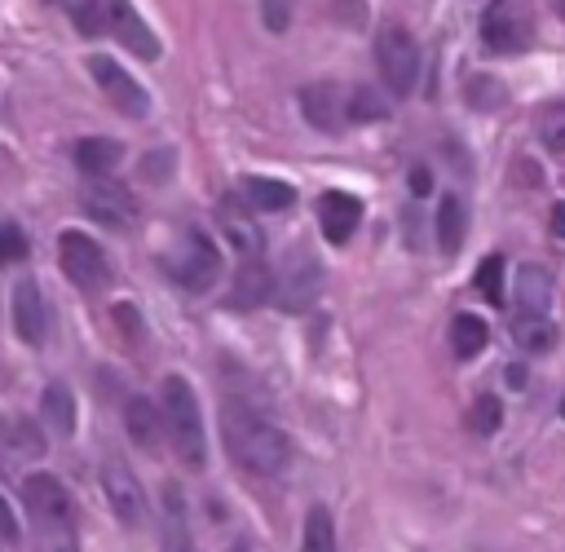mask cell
I'll return each instance as SVG.
<instances>
[{"instance_id":"obj_1","label":"cell","mask_w":565,"mask_h":552,"mask_svg":"<svg viewBox=\"0 0 565 552\" xmlns=\"http://www.w3.org/2000/svg\"><path fill=\"white\" fill-rule=\"evenodd\" d=\"M221 437H225L230 459L243 464L256 477H274L291 459L287 433L278 424H269L265 415H256L252 406H243V402H225V411H221Z\"/></svg>"},{"instance_id":"obj_2","label":"cell","mask_w":565,"mask_h":552,"mask_svg":"<svg viewBox=\"0 0 565 552\" xmlns=\"http://www.w3.org/2000/svg\"><path fill=\"white\" fill-rule=\"evenodd\" d=\"M22 503L35 521L40 552H75V530H71V495L53 473H31L22 481Z\"/></svg>"},{"instance_id":"obj_3","label":"cell","mask_w":565,"mask_h":552,"mask_svg":"<svg viewBox=\"0 0 565 552\" xmlns=\"http://www.w3.org/2000/svg\"><path fill=\"white\" fill-rule=\"evenodd\" d=\"M159 415H163V428H168L181 464L185 468H203V459H207L203 415H199V397H194L185 375H163V384H159Z\"/></svg>"},{"instance_id":"obj_4","label":"cell","mask_w":565,"mask_h":552,"mask_svg":"<svg viewBox=\"0 0 565 552\" xmlns=\"http://www.w3.org/2000/svg\"><path fill=\"white\" fill-rule=\"evenodd\" d=\"M163 269L185 287V291H207L221 278V252L203 230H181L177 243L163 252Z\"/></svg>"},{"instance_id":"obj_5","label":"cell","mask_w":565,"mask_h":552,"mask_svg":"<svg viewBox=\"0 0 565 552\" xmlns=\"http://www.w3.org/2000/svg\"><path fill=\"white\" fill-rule=\"evenodd\" d=\"M318 291H322V265H318V256L305 252V247H291V252L282 256L278 274H274L269 300H274L278 309H287V314H300Z\"/></svg>"},{"instance_id":"obj_6","label":"cell","mask_w":565,"mask_h":552,"mask_svg":"<svg viewBox=\"0 0 565 552\" xmlns=\"http://www.w3.org/2000/svg\"><path fill=\"white\" fill-rule=\"evenodd\" d=\"M375 62H380V75H384V84H388L393 97H406L415 88V79H419V49H415V40H411L406 26L388 22L375 35Z\"/></svg>"},{"instance_id":"obj_7","label":"cell","mask_w":565,"mask_h":552,"mask_svg":"<svg viewBox=\"0 0 565 552\" xmlns=\"http://www.w3.org/2000/svg\"><path fill=\"white\" fill-rule=\"evenodd\" d=\"M57 261L62 274L79 287V291H102L110 283V261L102 252V243H93L84 230H62L57 238Z\"/></svg>"},{"instance_id":"obj_8","label":"cell","mask_w":565,"mask_h":552,"mask_svg":"<svg viewBox=\"0 0 565 552\" xmlns=\"http://www.w3.org/2000/svg\"><path fill=\"white\" fill-rule=\"evenodd\" d=\"M88 66V75H93V84L106 93V102L119 110V115H128V119H146L150 115V97H146V88L119 66V62H110V57H88L84 62Z\"/></svg>"},{"instance_id":"obj_9","label":"cell","mask_w":565,"mask_h":552,"mask_svg":"<svg viewBox=\"0 0 565 552\" xmlns=\"http://www.w3.org/2000/svg\"><path fill=\"white\" fill-rule=\"evenodd\" d=\"M84 212L110 230H124L137 221V199L128 194V185H119L115 177H88L84 181Z\"/></svg>"},{"instance_id":"obj_10","label":"cell","mask_w":565,"mask_h":552,"mask_svg":"<svg viewBox=\"0 0 565 552\" xmlns=\"http://www.w3.org/2000/svg\"><path fill=\"white\" fill-rule=\"evenodd\" d=\"M481 40L494 53H516L530 44V18L516 0H490L481 9Z\"/></svg>"},{"instance_id":"obj_11","label":"cell","mask_w":565,"mask_h":552,"mask_svg":"<svg viewBox=\"0 0 565 552\" xmlns=\"http://www.w3.org/2000/svg\"><path fill=\"white\" fill-rule=\"evenodd\" d=\"M102 31H110L128 53H137V57H146V62L159 57L154 31L146 26V18H141L128 0H102Z\"/></svg>"},{"instance_id":"obj_12","label":"cell","mask_w":565,"mask_h":552,"mask_svg":"<svg viewBox=\"0 0 565 552\" xmlns=\"http://www.w3.org/2000/svg\"><path fill=\"white\" fill-rule=\"evenodd\" d=\"M102 490H106L110 512H115L128 530H137V526L146 521V495H141V481H137L119 459H106V464H102Z\"/></svg>"},{"instance_id":"obj_13","label":"cell","mask_w":565,"mask_h":552,"mask_svg":"<svg viewBox=\"0 0 565 552\" xmlns=\"http://www.w3.org/2000/svg\"><path fill=\"white\" fill-rule=\"evenodd\" d=\"M13 331L31 349L44 344V336H49V314H44V296H40L35 278H18V287H13Z\"/></svg>"},{"instance_id":"obj_14","label":"cell","mask_w":565,"mask_h":552,"mask_svg":"<svg viewBox=\"0 0 565 552\" xmlns=\"http://www.w3.org/2000/svg\"><path fill=\"white\" fill-rule=\"evenodd\" d=\"M362 221V199L358 194H344V190H327L318 199V225L327 234V243H349L353 230Z\"/></svg>"},{"instance_id":"obj_15","label":"cell","mask_w":565,"mask_h":552,"mask_svg":"<svg viewBox=\"0 0 565 552\" xmlns=\"http://www.w3.org/2000/svg\"><path fill=\"white\" fill-rule=\"evenodd\" d=\"M300 115L313 124V128H340V115H344V97L331 79H318V84H305L300 88Z\"/></svg>"},{"instance_id":"obj_16","label":"cell","mask_w":565,"mask_h":552,"mask_svg":"<svg viewBox=\"0 0 565 552\" xmlns=\"http://www.w3.org/2000/svg\"><path fill=\"white\" fill-rule=\"evenodd\" d=\"M512 296H516V309H521V314H547V309H552V296H556L552 274H547L543 265H516V274H512Z\"/></svg>"},{"instance_id":"obj_17","label":"cell","mask_w":565,"mask_h":552,"mask_svg":"<svg viewBox=\"0 0 565 552\" xmlns=\"http://www.w3.org/2000/svg\"><path fill=\"white\" fill-rule=\"evenodd\" d=\"M44 455V433L31 420L4 424L0 428V468H18V464H35Z\"/></svg>"},{"instance_id":"obj_18","label":"cell","mask_w":565,"mask_h":552,"mask_svg":"<svg viewBox=\"0 0 565 552\" xmlns=\"http://www.w3.org/2000/svg\"><path fill=\"white\" fill-rule=\"evenodd\" d=\"M274 291V274L269 265L256 256V261H243V269L234 274V287H230V309H256L265 305Z\"/></svg>"},{"instance_id":"obj_19","label":"cell","mask_w":565,"mask_h":552,"mask_svg":"<svg viewBox=\"0 0 565 552\" xmlns=\"http://www.w3.org/2000/svg\"><path fill=\"white\" fill-rule=\"evenodd\" d=\"M124 428H128V437L141 446V450H159V437H163V415H159V406L150 402V397H128L124 402Z\"/></svg>"},{"instance_id":"obj_20","label":"cell","mask_w":565,"mask_h":552,"mask_svg":"<svg viewBox=\"0 0 565 552\" xmlns=\"http://www.w3.org/2000/svg\"><path fill=\"white\" fill-rule=\"evenodd\" d=\"M119 159H124V146L115 137H84L75 146V163L84 177H110L119 168Z\"/></svg>"},{"instance_id":"obj_21","label":"cell","mask_w":565,"mask_h":552,"mask_svg":"<svg viewBox=\"0 0 565 552\" xmlns=\"http://www.w3.org/2000/svg\"><path fill=\"white\" fill-rule=\"evenodd\" d=\"M216 216H221L225 238H230V243H234V247H238L247 261H256V256H260V230H256V221H252V216H247V212H243L234 199H225Z\"/></svg>"},{"instance_id":"obj_22","label":"cell","mask_w":565,"mask_h":552,"mask_svg":"<svg viewBox=\"0 0 565 552\" xmlns=\"http://www.w3.org/2000/svg\"><path fill=\"white\" fill-rule=\"evenodd\" d=\"M463 234H468V212H463V199L459 194H446L437 203V247L446 256H455L463 247Z\"/></svg>"},{"instance_id":"obj_23","label":"cell","mask_w":565,"mask_h":552,"mask_svg":"<svg viewBox=\"0 0 565 552\" xmlns=\"http://www.w3.org/2000/svg\"><path fill=\"white\" fill-rule=\"evenodd\" d=\"M243 199L256 212H287L296 203V190L287 181H274V177H247L243 181Z\"/></svg>"},{"instance_id":"obj_24","label":"cell","mask_w":565,"mask_h":552,"mask_svg":"<svg viewBox=\"0 0 565 552\" xmlns=\"http://www.w3.org/2000/svg\"><path fill=\"white\" fill-rule=\"evenodd\" d=\"M512 340H516V349L539 358L556 344V327H552L547 314H521V318H512Z\"/></svg>"},{"instance_id":"obj_25","label":"cell","mask_w":565,"mask_h":552,"mask_svg":"<svg viewBox=\"0 0 565 552\" xmlns=\"http://www.w3.org/2000/svg\"><path fill=\"white\" fill-rule=\"evenodd\" d=\"M486 340H490V327L481 314H455L450 318V349L459 358H477L486 349Z\"/></svg>"},{"instance_id":"obj_26","label":"cell","mask_w":565,"mask_h":552,"mask_svg":"<svg viewBox=\"0 0 565 552\" xmlns=\"http://www.w3.org/2000/svg\"><path fill=\"white\" fill-rule=\"evenodd\" d=\"M40 415L49 420V428L57 437H71L75 433V397H71V389L66 384H49L44 397H40Z\"/></svg>"},{"instance_id":"obj_27","label":"cell","mask_w":565,"mask_h":552,"mask_svg":"<svg viewBox=\"0 0 565 552\" xmlns=\"http://www.w3.org/2000/svg\"><path fill=\"white\" fill-rule=\"evenodd\" d=\"M300 552H340L335 548V526H331V512L318 503L305 512V530H300Z\"/></svg>"},{"instance_id":"obj_28","label":"cell","mask_w":565,"mask_h":552,"mask_svg":"<svg viewBox=\"0 0 565 552\" xmlns=\"http://www.w3.org/2000/svg\"><path fill=\"white\" fill-rule=\"evenodd\" d=\"M168 517H163V552H194L190 548V530H185V517H181V490L177 486H168Z\"/></svg>"},{"instance_id":"obj_29","label":"cell","mask_w":565,"mask_h":552,"mask_svg":"<svg viewBox=\"0 0 565 552\" xmlns=\"http://www.w3.org/2000/svg\"><path fill=\"white\" fill-rule=\"evenodd\" d=\"M344 115L358 119V124H371V119H384L388 106H384V97L375 88H353V97L344 102Z\"/></svg>"},{"instance_id":"obj_30","label":"cell","mask_w":565,"mask_h":552,"mask_svg":"<svg viewBox=\"0 0 565 552\" xmlns=\"http://www.w3.org/2000/svg\"><path fill=\"white\" fill-rule=\"evenodd\" d=\"M539 137L552 155H565V102H552L543 115H539Z\"/></svg>"},{"instance_id":"obj_31","label":"cell","mask_w":565,"mask_h":552,"mask_svg":"<svg viewBox=\"0 0 565 552\" xmlns=\"http://www.w3.org/2000/svg\"><path fill=\"white\" fill-rule=\"evenodd\" d=\"M468 102H472L477 110H499V106L508 102V93H503V84H499L494 75H472V79H468Z\"/></svg>"},{"instance_id":"obj_32","label":"cell","mask_w":565,"mask_h":552,"mask_svg":"<svg viewBox=\"0 0 565 552\" xmlns=\"http://www.w3.org/2000/svg\"><path fill=\"white\" fill-rule=\"evenodd\" d=\"M503 274H508V265H503V256L494 252V256H486L481 265H477V291L486 296V300H503Z\"/></svg>"},{"instance_id":"obj_33","label":"cell","mask_w":565,"mask_h":552,"mask_svg":"<svg viewBox=\"0 0 565 552\" xmlns=\"http://www.w3.org/2000/svg\"><path fill=\"white\" fill-rule=\"evenodd\" d=\"M499 420H503V406H499V397H477L472 402V411H468V428L472 433H481V437H490L494 428H499Z\"/></svg>"},{"instance_id":"obj_34","label":"cell","mask_w":565,"mask_h":552,"mask_svg":"<svg viewBox=\"0 0 565 552\" xmlns=\"http://www.w3.org/2000/svg\"><path fill=\"white\" fill-rule=\"evenodd\" d=\"M62 9L79 26V35H97L102 31V0H62Z\"/></svg>"},{"instance_id":"obj_35","label":"cell","mask_w":565,"mask_h":552,"mask_svg":"<svg viewBox=\"0 0 565 552\" xmlns=\"http://www.w3.org/2000/svg\"><path fill=\"white\" fill-rule=\"evenodd\" d=\"M141 177H146L150 185H163V181L172 177V150H150V155L141 159Z\"/></svg>"},{"instance_id":"obj_36","label":"cell","mask_w":565,"mask_h":552,"mask_svg":"<svg viewBox=\"0 0 565 552\" xmlns=\"http://www.w3.org/2000/svg\"><path fill=\"white\" fill-rule=\"evenodd\" d=\"M22 256H26V238H22V230H18V225H0V265L22 261Z\"/></svg>"},{"instance_id":"obj_37","label":"cell","mask_w":565,"mask_h":552,"mask_svg":"<svg viewBox=\"0 0 565 552\" xmlns=\"http://www.w3.org/2000/svg\"><path fill=\"white\" fill-rule=\"evenodd\" d=\"M265 26L287 31V0H265Z\"/></svg>"},{"instance_id":"obj_38","label":"cell","mask_w":565,"mask_h":552,"mask_svg":"<svg viewBox=\"0 0 565 552\" xmlns=\"http://www.w3.org/2000/svg\"><path fill=\"white\" fill-rule=\"evenodd\" d=\"M0 539H4V543L18 539V517H13V508L4 503V495H0Z\"/></svg>"},{"instance_id":"obj_39","label":"cell","mask_w":565,"mask_h":552,"mask_svg":"<svg viewBox=\"0 0 565 552\" xmlns=\"http://www.w3.org/2000/svg\"><path fill=\"white\" fill-rule=\"evenodd\" d=\"M552 234L565 238V203H552Z\"/></svg>"},{"instance_id":"obj_40","label":"cell","mask_w":565,"mask_h":552,"mask_svg":"<svg viewBox=\"0 0 565 552\" xmlns=\"http://www.w3.org/2000/svg\"><path fill=\"white\" fill-rule=\"evenodd\" d=\"M411 190H415V194H428V168H415V172H411Z\"/></svg>"},{"instance_id":"obj_41","label":"cell","mask_w":565,"mask_h":552,"mask_svg":"<svg viewBox=\"0 0 565 552\" xmlns=\"http://www.w3.org/2000/svg\"><path fill=\"white\" fill-rule=\"evenodd\" d=\"M508 384H512V389H521V384H525V367H516V362H512V367H508Z\"/></svg>"},{"instance_id":"obj_42","label":"cell","mask_w":565,"mask_h":552,"mask_svg":"<svg viewBox=\"0 0 565 552\" xmlns=\"http://www.w3.org/2000/svg\"><path fill=\"white\" fill-rule=\"evenodd\" d=\"M561 420H565V397H561Z\"/></svg>"},{"instance_id":"obj_43","label":"cell","mask_w":565,"mask_h":552,"mask_svg":"<svg viewBox=\"0 0 565 552\" xmlns=\"http://www.w3.org/2000/svg\"><path fill=\"white\" fill-rule=\"evenodd\" d=\"M234 552H247V548H243V543H238V548H234Z\"/></svg>"},{"instance_id":"obj_44","label":"cell","mask_w":565,"mask_h":552,"mask_svg":"<svg viewBox=\"0 0 565 552\" xmlns=\"http://www.w3.org/2000/svg\"><path fill=\"white\" fill-rule=\"evenodd\" d=\"M0 428H4V420H0Z\"/></svg>"}]
</instances>
